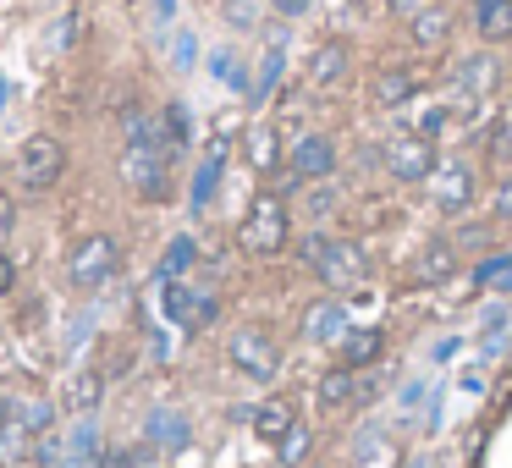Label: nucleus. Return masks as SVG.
Masks as SVG:
<instances>
[{"instance_id":"1","label":"nucleus","mask_w":512,"mask_h":468,"mask_svg":"<svg viewBox=\"0 0 512 468\" xmlns=\"http://www.w3.org/2000/svg\"><path fill=\"white\" fill-rule=\"evenodd\" d=\"M171 166H177V149H171L160 116L127 105L122 111V177L138 199L160 204L171 193Z\"/></svg>"},{"instance_id":"2","label":"nucleus","mask_w":512,"mask_h":468,"mask_svg":"<svg viewBox=\"0 0 512 468\" xmlns=\"http://www.w3.org/2000/svg\"><path fill=\"white\" fill-rule=\"evenodd\" d=\"M303 259H309L314 276L331 292H353L369 281V254L358 243H347V237H309V243H303Z\"/></svg>"},{"instance_id":"3","label":"nucleus","mask_w":512,"mask_h":468,"mask_svg":"<svg viewBox=\"0 0 512 468\" xmlns=\"http://www.w3.org/2000/svg\"><path fill=\"white\" fill-rule=\"evenodd\" d=\"M287 237H292V215H287V204H281L276 193H259V199L248 204L243 226H237V248H243V254L270 259V254H281V248H287Z\"/></svg>"},{"instance_id":"4","label":"nucleus","mask_w":512,"mask_h":468,"mask_svg":"<svg viewBox=\"0 0 512 468\" xmlns=\"http://www.w3.org/2000/svg\"><path fill=\"white\" fill-rule=\"evenodd\" d=\"M67 276H72V287H83V292H94V287H105V281H116V276H122V243H116V237H105V232H94V237H83V243H72Z\"/></svg>"},{"instance_id":"5","label":"nucleus","mask_w":512,"mask_h":468,"mask_svg":"<svg viewBox=\"0 0 512 468\" xmlns=\"http://www.w3.org/2000/svg\"><path fill=\"white\" fill-rule=\"evenodd\" d=\"M61 171H67V144L61 138H50V133L23 138V149H17V188L45 193L61 182Z\"/></svg>"},{"instance_id":"6","label":"nucleus","mask_w":512,"mask_h":468,"mask_svg":"<svg viewBox=\"0 0 512 468\" xmlns=\"http://www.w3.org/2000/svg\"><path fill=\"white\" fill-rule=\"evenodd\" d=\"M424 188H430V204H435L441 215H463L468 204H474V171H468V160L441 155Z\"/></svg>"},{"instance_id":"7","label":"nucleus","mask_w":512,"mask_h":468,"mask_svg":"<svg viewBox=\"0 0 512 468\" xmlns=\"http://www.w3.org/2000/svg\"><path fill=\"white\" fill-rule=\"evenodd\" d=\"M380 160H386V171L397 182H430V171H435V160H441V155H435V138H424V133H413V127H408V133L391 138Z\"/></svg>"},{"instance_id":"8","label":"nucleus","mask_w":512,"mask_h":468,"mask_svg":"<svg viewBox=\"0 0 512 468\" xmlns=\"http://www.w3.org/2000/svg\"><path fill=\"white\" fill-rule=\"evenodd\" d=\"M155 292H160V309L182 325V331H204L215 320V298L199 287H182L177 276H155Z\"/></svg>"},{"instance_id":"9","label":"nucleus","mask_w":512,"mask_h":468,"mask_svg":"<svg viewBox=\"0 0 512 468\" xmlns=\"http://www.w3.org/2000/svg\"><path fill=\"white\" fill-rule=\"evenodd\" d=\"M226 353H232V364L243 369L248 380H270L281 369V347L270 331H259V325H243V331L226 342Z\"/></svg>"},{"instance_id":"10","label":"nucleus","mask_w":512,"mask_h":468,"mask_svg":"<svg viewBox=\"0 0 512 468\" xmlns=\"http://www.w3.org/2000/svg\"><path fill=\"white\" fill-rule=\"evenodd\" d=\"M336 171V138L325 133H303L292 144V177L298 182H325Z\"/></svg>"},{"instance_id":"11","label":"nucleus","mask_w":512,"mask_h":468,"mask_svg":"<svg viewBox=\"0 0 512 468\" xmlns=\"http://www.w3.org/2000/svg\"><path fill=\"white\" fill-rule=\"evenodd\" d=\"M298 331H303V342H342V336H347V303L342 298L309 303L303 320H298Z\"/></svg>"},{"instance_id":"12","label":"nucleus","mask_w":512,"mask_h":468,"mask_svg":"<svg viewBox=\"0 0 512 468\" xmlns=\"http://www.w3.org/2000/svg\"><path fill=\"white\" fill-rule=\"evenodd\" d=\"M144 435H149V446H160V452H182V446L193 441V424H188V413H177V408H155L149 424H144Z\"/></svg>"},{"instance_id":"13","label":"nucleus","mask_w":512,"mask_h":468,"mask_svg":"<svg viewBox=\"0 0 512 468\" xmlns=\"http://www.w3.org/2000/svg\"><path fill=\"white\" fill-rule=\"evenodd\" d=\"M496 83H501V61L496 56H468L463 67H457V94H463L468 105L485 100V94H496Z\"/></svg>"},{"instance_id":"14","label":"nucleus","mask_w":512,"mask_h":468,"mask_svg":"<svg viewBox=\"0 0 512 468\" xmlns=\"http://www.w3.org/2000/svg\"><path fill=\"white\" fill-rule=\"evenodd\" d=\"M221 171H226V133L210 138V155H204L199 177H193V215H204L215 204V188H221Z\"/></svg>"},{"instance_id":"15","label":"nucleus","mask_w":512,"mask_h":468,"mask_svg":"<svg viewBox=\"0 0 512 468\" xmlns=\"http://www.w3.org/2000/svg\"><path fill=\"white\" fill-rule=\"evenodd\" d=\"M336 347H342L347 369H364V364H375V358L386 353V331H380V325H347V336Z\"/></svg>"},{"instance_id":"16","label":"nucleus","mask_w":512,"mask_h":468,"mask_svg":"<svg viewBox=\"0 0 512 468\" xmlns=\"http://www.w3.org/2000/svg\"><path fill=\"white\" fill-rule=\"evenodd\" d=\"M347 67H353L347 45H342V39H325V45L314 50V61H309V83H314V89H336V83L347 78Z\"/></svg>"},{"instance_id":"17","label":"nucleus","mask_w":512,"mask_h":468,"mask_svg":"<svg viewBox=\"0 0 512 468\" xmlns=\"http://www.w3.org/2000/svg\"><path fill=\"white\" fill-rule=\"evenodd\" d=\"M353 468H408V463H402V452H397L391 435L364 430V435H358V446H353Z\"/></svg>"},{"instance_id":"18","label":"nucleus","mask_w":512,"mask_h":468,"mask_svg":"<svg viewBox=\"0 0 512 468\" xmlns=\"http://www.w3.org/2000/svg\"><path fill=\"white\" fill-rule=\"evenodd\" d=\"M457 270V243L452 237H435V243H424L419 265H413V276L424 281V287H435V281H446Z\"/></svg>"},{"instance_id":"19","label":"nucleus","mask_w":512,"mask_h":468,"mask_svg":"<svg viewBox=\"0 0 512 468\" xmlns=\"http://www.w3.org/2000/svg\"><path fill=\"white\" fill-rule=\"evenodd\" d=\"M61 402H67L72 413H94L105 402V375L100 369H78V375L61 386Z\"/></svg>"},{"instance_id":"20","label":"nucleus","mask_w":512,"mask_h":468,"mask_svg":"<svg viewBox=\"0 0 512 468\" xmlns=\"http://www.w3.org/2000/svg\"><path fill=\"white\" fill-rule=\"evenodd\" d=\"M248 419H254V435H265V441L276 446L281 435H287L292 424H298V413H292V402H287V397H270V402H259V408L248 413Z\"/></svg>"},{"instance_id":"21","label":"nucleus","mask_w":512,"mask_h":468,"mask_svg":"<svg viewBox=\"0 0 512 468\" xmlns=\"http://www.w3.org/2000/svg\"><path fill=\"white\" fill-rule=\"evenodd\" d=\"M474 28H479V39H490V45L512 39V0H474Z\"/></svg>"},{"instance_id":"22","label":"nucleus","mask_w":512,"mask_h":468,"mask_svg":"<svg viewBox=\"0 0 512 468\" xmlns=\"http://www.w3.org/2000/svg\"><path fill=\"white\" fill-rule=\"evenodd\" d=\"M243 149H248V166L254 171H276L281 166V138H276V127H248V138H243Z\"/></svg>"},{"instance_id":"23","label":"nucleus","mask_w":512,"mask_h":468,"mask_svg":"<svg viewBox=\"0 0 512 468\" xmlns=\"http://www.w3.org/2000/svg\"><path fill=\"white\" fill-rule=\"evenodd\" d=\"M369 94H375V105H408L413 94H419V78H413L408 67H391V72H380V78H375V89H369Z\"/></svg>"},{"instance_id":"24","label":"nucleus","mask_w":512,"mask_h":468,"mask_svg":"<svg viewBox=\"0 0 512 468\" xmlns=\"http://www.w3.org/2000/svg\"><path fill=\"white\" fill-rule=\"evenodd\" d=\"M446 28H452V17H446L441 6H419V12H413V45L435 50L446 39Z\"/></svg>"},{"instance_id":"25","label":"nucleus","mask_w":512,"mask_h":468,"mask_svg":"<svg viewBox=\"0 0 512 468\" xmlns=\"http://www.w3.org/2000/svg\"><path fill=\"white\" fill-rule=\"evenodd\" d=\"M94 457H100V430H94L89 419L72 424V446H67V468H94Z\"/></svg>"},{"instance_id":"26","label":"nucleus","mask_w":512,"mask_h":468,"mask_svg":"<svg viewBox=\"0 0 512 468\" xmlns=\"http://www.w3.org/2000/svg\"><path fill=\"white\" fill-rule=\"evenodd\" d=\"M281 72H287V50H281V39H270V50H265V67H259V83H254L248 94H254V100H265V94H276Z\"/></svg>"},{"instance_id":"27","label":"nucleus","mask_w":512,"mask_h":468,"mask_svg":"<svg viewBox=\"0 0 512 468\" xmlns=\"http://www.w3.org/2000/svg\"><path fill=\"white\" fill-rule=\"evenodd\" d=\"M342 402H353V369H331V375H320V408H342Z\"/></svg>"},{"instance_id":"28","label":"nucleus","mask_w":512,"mask_h":468,"mask_svg":"<svg viewBox=\"0 0 512 468\" xmlns=\"http://www.w3.org/2000/svg\"><path fill=\"white\" fill-rule=\"evenodd\" d=\"M160 127H166V138H171V149H188L193 144V116H188V105H166V111H160Z\"/></svg>"},{"instance_id":"29","label":"nucleus","mask_w":512,"mask_h":468,"mask_svg":"<svg viewBox=\"0 0 512 468\" xmlns=\"http://www.w3.org/2000/svg\"><path fill=\"white\" fill-rule=\"evenodd\" d=\"M210 72L226 83V89H237V94H248V67L232 56V50H210Z\"/></svg>"},{"instance_id":"30","label":"nucleus","mask_w":512,"mask_h":468,"mask_svg":"<svg viewBox=\"0 0 512 468\" xmlns=\"http://www.w3.org/2000/svg\"><path fill=\"white\" fill-rule=\"evenodd\" d=\"M474 287H479V292H490V287L512 292V254H496V259H485V265L474 270Z\"/></svg>"},{"instance_id":"31","label":"nucleus","mask_w":512,"mask_h":468,"mask_svg":"<svg viewBox=\"0 0 512 468\" xmlns=\"http://www.w3.org/2000/svg\"><path fill=\"white\" fill-rule=\"evenodd\" d=\"M276 457H281V468H298L303 457H309V424H292V430L276 441Z\"/></svg>"},{"instance_id":"32","label":"nucleus","mask_w":512,"mask_h":468,"mask_svg":"<svg viewBox=\"0 0 512 468\" xmlns=\"http://www.w3.org/2000/svg\"><path fill=\"white\" fill-rule=\"evenodd\" d=\"M199 259V248H193V237H177V243L166 248V259H160V276H182V270Z\"/></svg>"},{"instance_id":"33","label":"nucleus","mask_w":512,"mask_h":468,"mask_svg":"<svg viewBox=\"0 0 512 468\" xmlns=\"http://www.w3.org/2000/svg\"><path fill=\"white\" fill-rule=\"evenodd\" d=\"M446 127V111H424V116H413V133H424V138H435Z\"/></svg>"},{"instance_id":"34","label":"nucleus","mask_w":512,"mask_h":468,"mask_svg":"<svg viewBox=\"0 0 512 468\" xmlns=\"http://www.w3.org/2000/svg\"><path fill=\"white\" fill-rule=\"evenodd\" d=\"M490 210H496V221H512V177L496 188V199H490Z\"/></svg>"},{"instance_id":"35","label":"nucleus","mask_w":512,"mask_h":468,"mask_svg":"<svg viewBox=\"0 0 512 468\" xmlns=\"http://www.w3.org/2000/svg\"><path fill=\"white\" fill-rule=\"evenodd\" d=\"M94 468H133V457H127V452H111V446H100V457H94Z\"/></svg>"},{"instance_id":"36","label":"nucleus","mask_w":512,"mask_h":468,"mask_svg":"<svg viewBox=\"0 0 512 468\" xmlns=\"http://www.w3.org/2000/svg\"><path fill=\"white\" fill-rule=\"evenodd\" d=\"M270 6H276V17H303L309 12V0H270Z\"/></svg>"},{"instance_id":"37","label":"nucleus","mask_w":512,"mask_h":468,"mask_svg":"<svg viewBox=\"0 0 512 468\" xmlns=\"http://www.w3.org/2000/svg\"><path fill=\"white\" fill-rule=\"evenodd\" d=\"M12 281H17V270H12V259L0 254V298H6V292H12Z\"/></svg>"},{"instance_id":"38","label":"nucleus","mask_w":512,"mask_h":468,"mask_svg":"<svg viewBox=\"0 0 512 468\" xmlns=\"http://www.w3.org/2000/svg\"><path fill=\"white\" fill-rule=\"evenodd\" d=\"M177 67H193V39L188 34L177 39Z\"/></svg>"},{"instance_id":"39","label":"nucleus","mask_w":512,"mask_h":468,"mask_svg":"<svg viewBox=\"0 0 512 468\" xmlns=\"http://www.w3.org/2000/svg\"><path fill=\"white\" fill-rule=\"evenodd\" d=\"M419 6H430V0H391V12H402V17H413Z\"/></svg>"},{"instance_id":"40","label":"nucleus","mask_w":512,"mask_h":468,"mask_svg":"<svg viewBox=\"0 0 512 468\" xmlns=\"http://www.w3.org/2000/svg\"><path fill=\"white\" fill-rule=\"evenodd\" d=\"M155 17H160V23H171V17H177V0H155Z\"/></svg>"},{"instance_id":"41","label":"nucleus","mask_w":512,"mask_h":468,"mask_svg":"<svg viewBox=\"0 0 512 468\" xmlns=\"http://www.w3.org/2000/svg\"><path fill=\"white\" fill-rule=\"evenodd\" d=\"M0 430H6V402H0Z\"/></svg>"},{"instance_id":"42","label":"nucleus","mask_w":512,"mask_h":468,"mask_svg":"<svg viewBox=\"0 0 512 468\" xmlns=\"http://www.w3.org/2000/svg\"><path fill=\"white\" fill-rule=\"evenodd\" d=\"M0 105H6V83H0Z\"/></svg>"},{"instance_id":"43","label":"nucleus","mask_w":512,"mask_h":468,"mask_svg":"<svg viewBox=\"0 0 512 468\" xmlns=\"http://www.w3.org/2000/svg\"><path fill=\"white\" fill-rule=\"evenodd\" d=\"M408 468H430V463H408Z\"/></svg>"},{"instance_id":"44","label":"nucleus","mask_w":512,"mask_h":468,"mask_svg":"<svg viewBox=\"0 0 512 468\" xmlns=\"http://www.w3.org/2000/svg\"><path fill=\"white\" fill-rule=\"evenodd\" d=\"M507 122H512V105H507Z\"/></svg>"}]
</instances>
